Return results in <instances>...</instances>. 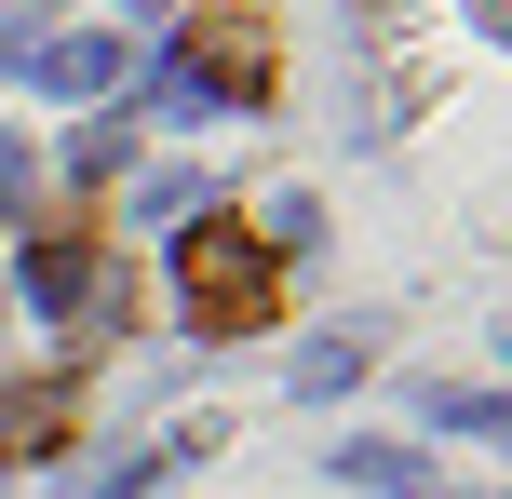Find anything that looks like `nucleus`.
Masks as SVG:
<instances>
[{
	"instance_id": "6e6552de",
	"label": "nucleus",
	"mask_w": 512,
	"mask_h": 499,
	"mask_svg": "<svg viewBox=\"0 0 512 499\" xmlns=\"http://www.w3.org/2000/svg\"><path fill=\"white\" fill-rule=\"evenodd\" d=\"M432 419H445V432H499V392H459V378H445V392H432Z\"/></svg>"
},
{
	"instance_id": "39448f33",
	"label": "nucleus",
	"mask_w": 512,
	"mask_h": 499,
	"mask_svg": "<svg viewBox=\"0 0 512 499\" xmlns=\"http://www.w3.org/2000/svg\"><path fill=\"white\" fill-rule=\"evenodd\" d=\"M54 432H68V378H41V392H0V459H54Z\"/></svg>"
},
{
	"instance_id": "f257e3e1",
	"label": "nucleus",
	"mask_w": 512,
	"mask_h": 499,
	"mask_svg": "<svg viewBox=\"0 0 512 499\" xmlns=\"http://www.w3.org/2000/svg\"><path fill=\"white\" fill-rule=\"evenodd\" d=\"M176 284H189V324H203V338H243V324H270L283 257L243 216H203V230H176Z\"/></svg>"
},
{
	"instance_id": "423d86ee",
	"label": "nucleus",
	"mask_w": 512,
	"mask_h": 499,
	"mask_svg": "<svg viewBox=\"0 0 512 499\" xmlns=\"http://www.w3.org/2000/svg\"><path fill=\"white\" fill-rule=\"evenodd\" d=\"M337 486H364V499H432V459H418V446H337Z\"/></svg>"
},
{
	"instance_id": "0eeeda50",
	"label": "nucleus",
	"mask_w": 512,
	"mask_h": 499,
	"mask_svg": "<svg viewBox=\"0 0 512 499\" xmlns=\"http://www.w3.org/2000/svg\"><path fill=\"white\" fill-rule=\"evenodd\" d=\"M364 365H378V324H337L324 351H297V392H351Z\"/></svg>"
},
{
	"instance_id": "f03ea898",
	"label": "nucleus",
	"mask_w": 512,
	"mask_h": 499,
	"mask_svg": "<svg viewBox=\"0 0 512 499\" xmlns=\"http://www.w3.org/2000/svg\"><path fill=\"white\" fill-rule=\"evenodd\" d=\"M256 81H270L256 14H203V27H189V54H162V68H149V95H162V108H189V122H216V108L256 95Z\"/></svg>"
},
{
	"instance_id": "20e7f679",
	"label": "nucleus",
	"mask_w": 512,
	"mask_h": 499,
	"mask_svg": "<svg viewBox=\"0 0 512 499\" xmlns=\"http://www.w3.org/2000/svg\"><path fill=\"white\" fill-rule=\"evenodd\" d=\"M27 81H41V95H108V81H122V27H81V41H27Z\"/></svg>"
},
{
	"instance_id": "1a4fd4ad",
	"label": "nucleus",
	"mask_w": 512,
	"mask_h": 499,
	"mask_svg": "<svg viewBox=\"0 0 512 499\" xmlns=\"http://www.w3.org/2000/svg\"><path fill=\"white\" fill-rule=\"evenodd\" d=\"M14 189H27V135H0V203H14Z\"/></svg>"
},
{
	"instance_id": "7ed1b4c3",
	"label": "nucleus",
	"mask_w": 512,
	"mask_h": 499,
	"mask_svg": "<svg viewBox=\"0 0 512 499\" xmlns=\"http://www.w3.org/2000/svg\"><path fill=\"white\" fill-rule=\"evenodd\" d=\"M14 284H27V311H108V257L95 243H27Z\"/></svg>"
},
{
	"instance_id": "9d476101",
	"label": "nucleus",
	"mask_w": 512,
	"mask_h": 499,
	"mask_svg": "<svg viewBox=\"0 0 512 499\" xmlns=\"http://www.w3.org/2000/svg\"><path fill=\"white\" fill-rule=\"evenodd\" d=\"M122 14H162V0H122Z\"/></svg>"
}]
</instances>
